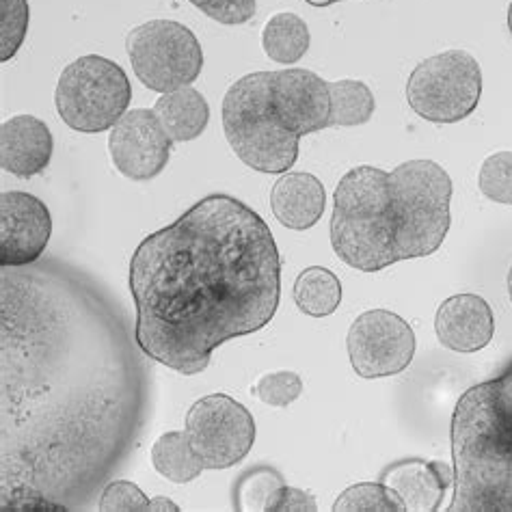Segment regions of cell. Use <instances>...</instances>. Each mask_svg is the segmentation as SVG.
<instances>
[{
  "instance_id": "6da1fadb",
  "label": "cell",
  "mask_w": 512,
  "mask_h": 512,
  "mask_svg": "<svg viewBox=\"0 0 512 512\" xmlns=\"http://www.w3.org/2000/svg\"><path fill=\"white\" fill-rule=\"evenodd\" d=\"M121 309L61 262L0 275V510H93L137 448L150 372Z\"/></svg>"
},
{
  "instance_id": "7a4b0ae2",
  "label": "cell",
  "mask_w": 512,
  "mask_h": 512,
  "mask_svg": "<svg viewBox=\"0 0 512 512\" xmlns=\"http://www.w3.org/2000/svg\"><path fill=\"white\" fill-rule=\"evenodd\" d=\"M134 338L145 357L195 376L225 342L277 314L281 260L271 227L232 195H208L139 242L130 260Z\"/></svg>"
},
{
  "instance_id": "3957f363",
  "label": "cell",
  "mask_w": 512,
  "mask_h": 512,
  "mask_svg": "<svg viewBox=\"0 0 512 512\" xmlns=\"http://www.w3.org/2000/svg\"><path fill=\"white\" fill-rule=\"evenodd\" d=\"M452 178L435 160L417 158L383 171L359 165L333 193L331 247L361 273L426 258L446 240Z\"/></svg>"
},
{
  "instance_id": "277c9868",
  "label": "cell",
  "mask_w": 512,
  "mask_h": 512,
  "mask_svg": "<svg viewBox=\"0 0 512 512\" xmlns=\"http://www.w3.org/2000/svg\"><path fill=\"white\" fill-rule=\"evenodd\" d=\"M223 130L232 152L260 173H286L305 134L329 128V83L292 67L238 78L223 98Z\"/></svg>"
},
{
  "instance_id": "5b68a950",
  "label": "cell",
  "mask_w": 512,
  "mask_h": 512,
  "mask_svg": "<svg viewBox=\"0 0 512 512\" xmlns=\"http://www.w3.org/2000/svg\"><path fill=\"white\" fill-rule=\"evenodd\" d=\"M454 495L448 512H512V359L469 387L452 413Z\"/></svg>"
},
{
  "instance_id": "8992f818",
  "label": "cell",
  "mask_w": 512,
  "mask_h": 512,
  "mask_svg": "<svg viewBox=\"0 0 512 512\" xmlns=\"http://www.w3.org/2000/svg\"><path fill=\"white\" fill-rule=\"evenodd\" d=\"M130 102L126 72L100 55H85L67 65L55 91L57 113L65 126L85 134L111 130L128 113Z\"/></svg>"
},
{
  "instance_id": "52a82bcc",
  "label": "cell",
  "mask_w": 512,
  "mask_h": 512,
  "mask_svg": "<svg viewBox=\"0 0 512 512\" xmlns=\"http://www.w3.org/2000/svg\"><path fill=\"white\" fill-rule=\"evenodd\" d=\"M482 70L465 50H446L415 65L407 80L413 113L433 124H458L478 109Z\"/></svg>"
},
{
  "instance_id": "ba28073f",
  "label": "cell",
  "mask_w": 512,
  "mask_h": 512,
  "mask_svg": "<svg viewBox=\"0 0 512 512\" xmlns=\"http://www.w3.org/2000/svg\"><path fill=\"white\" fill-rule=\"evenodd\" d=\"M132 70L158 93L191 87L204 70V50L188 26L175 20H150L126 37Z\"/></svg>"
},
{
  "instance_id": "9c48e42d",
  "label": "cell",
  "mask_w": 512,
  "mask_h": 512,
  "mask_svg": "<svg viewBox=\"0 0 512 512\" xmlns=\"http://www.w3.org/2000/svg\"><path fill=\"white\" fill-rule=\"evenodd\" d=\"M186 435L206 469H229L251 452L255 420L245 404L210 394L188 409Z\"/></svg>"
},
{
  "instance_id": "30bf717a",
  "label": "cell",
  "mask_w": 512,
  "mask_h": 512,
  "mask_svg": "<svg viewBox=\"0 0 512 512\" xmlns=\"http://www.w3.org/2000/svg\"><path fill=\"white\" fill-rule=\"evenodd\" d=\"M350 366L361 379H385L411 366L415 357V333L402 316L389 309H370L355 318L348 329Z\"/></svg>"
},
{
  "instance_id": "8fae6325",
  "label": "cell",
  "mask_w": 512,
  "mask_h": 512,
  "mask_svg": "<svg viewBox=\"0 0 512 512\" xmlns=\"http://www.w3.org/2000/svg\"><path fill=\"white\" fill-rule=\"evenodd\" d=\"M169 134L150 109H132L109 134V152L115 169L128 180L147 182L165 171L171 158Z\"/></svg>"
},
{
  "instance_id": "7c38bea8",
  "label": "cell",
  "mask_w": 512,
  "mask_h": 512,
  "mask_svg": "<svg viewBox=\"0 0 512 512\" xmlns=\"http://www.w3.org/2000/svg\"><path fill=\"white\" fill-rule=\"evenodd\" d=\"M52 234L50 210L42 199L5 191L0 195V266H31L42 258Z\"/></svg>"
},
{
  "instance_id": "4fadbf2b",
  "label": "cell",
  "mask_w": 512,
  "mask_h": 512,
  "mask_svg": "<svg viewBox=\"0 0 512 512\" xmlns=\"http://www.w3.org/2000/svg\"><path fill=\"white\" fill-rule=\"evenodd\" d=\"M435 333L454 353H478L495 335L493 309L478 294H454L437 309Z\"/></svg>"
},
{
  "instance_id": "5bb4252c",
  "label": "cell",
  "mask_w": 512,
  "mask_h": 512,
  "mask_svg": "<svg viewBox=\"0 0 512 512\" xmlns=\"http://www.w3.org/2000/svg\"><path fill=\"white\" fill-rule=\"evenodd\" d=\"M55 152V139L46 121L35 115H16L0 126V167L16 178L44 173Z\"/></svg>"
},
{
  "instance_id": "9a60e30c",
  "label": "cell",
  "mask_w": 512,
  "mask_h": 512,
  "mask_svg": "<svg viewBox=\"0 0 512 512\" xmlns=\"http://www.w3.org/2000/svg\"><path fill=\"white\" fill-rule=\"evenodd\" d=\"M381 482L400 495L407 512H437L450 484H454V467L424 458H404L389 465Z\"/></svg>"
},
{
  "instance_id": "2e32d148",
  "label": "cell",
  "mask_w": 512,
  "mask_h": 512,
  "mask_svg": "<svg viewBox=\"0 0 512 512\" xmlns=\"http://www.w3.org/2000/svg\"><path fill=\"white\" fill-rule=\"evenodd\" d=\"M271 208L275 219L296 232L312 229L325 214V186L312 173L286 171L271 191Z\"/></svg>"
},
{
  "instance_id": "e0dca14e",
  "label": "cell",
  "mask_w": 512,
  "mask_h": 512,
  "mask_svg": "<svg viewBox=\"0 0 512 512\" xmlns=\"http://www.w3.org/2000/svg\"><path fill=\"white\" fill-rule=\"evenodd\" d=\"M156 117L173 143L195 141L210 124V104L193 87L163 93L154 104Z\"/></svg>"
},
{
  "instance_id": "ac0fdd59",
  "label": "cell",
  "mask_w": 512,
  "mask_h": 512,
  "mask_svg": "<svg viewBox=\"0 0 512 512\" xmlns=\"http://www.w3.org/2000/svg\"><path fill=\"white\" fill-rule=\"evenodd\" d=\"M309 44H312V35H309L307 22L290 11L275 13L262 29L266 57L281 65L299 63L307 55Z\"/></svg>"
},
{
  "instance_id": "d6986e66",
  "label": "cell",
  "mask_w": 512,
  "mask_h": 512,
  "mask_svg": "<svg viewBox=\"0 0 512 512\" xmlns=\"http://www.w3.org/2000/svg\"><path fill=\"white\" fill-rule=\"evenodd\" d=\"M294 303L303 314L325 318L338 312L342 303V281L325 266H309L294 281Z\"/></svg>"
},
{
  "instance_id": "ffe728a7",
  "label": "cell",
  "mask_w": 512,
  "mask_h": 512,
  "mask_svg": "<svg viewBox=\"0 0 512 512\" xmlns=\"http://www.w3.org/2000/svg\"><path fill=\"white\" fill-rule=\"evenodd\" d=\"M152 463L160 476L175 484L193 482L206 469L188 441L186 430H171L158 437L152 446Z\"/></svg>"
},
{
  "instance_id": "44dd1931",
  "label": "cell",
  "mask_w": 512,
  "mask_h": 512,
  "mask_svg": "<svg viewBox=\"0 0 512 512\" xmlns=\"http://www.w3.org/2000/svg\"><path fill=\"white\" fill-rule=\"evenodd\" d=\"M331 117L329 128H350L368 124L376 111V100L372 89L363 80H335L329 83Z\"/></svg>"
},
{
  "instance_id": "7402d4cb",
  "label": "cell",
  "mask_w": 512,
  "mask_h": 512,
  "mask_svg": "<svg viewBox=\"0 0 512 512\" xmlns=\"http://www.w3.org/2000/svg\"><path fill=\"white\" fill-rule=\"evenodd\" d=\"M333 512H407V506L387 484L359 482L340 493Z\"/></svg>"
},
{
  "instance_id": "603a6c76",
  "label": "cell",
  "mask_w": 512,
  "mask_h": 512,
  "mask_svg": "<svg viewBox=\"0 0 512 512\" xmlns=\"http://www.w3.org/2000/svg\"><path fill=\"white\" fill-rule=\"evenodd\" d=\"M284 484H286L284 476H281L273 467H264V465L253 467L236 480L234 508L245 510V512H253V510L266 512L268 500H271L275 491L279 487H284Z\"/></svg>"
},
{
  "instance_id": "cb8c5ba5",
  "label": "cell",
  "mask_w": 512,
  "mask_h": 512,
  "mask_svg": "<svg viewBox=\"0 0 512 512\" xmlns=\"http://www.w3.org/2000/svg\"><path fill=\"white\" fill-rule=\"evenodd\" d=\"M29 0H0V59L9 61L20 52L29 33Z\"/></svg>"
},
{
  "instance_id": "d4e9b609",
  "label": "cell",
  "mask_w": 512,
  "mask_h": 512,
  "mask_svg": "<svg viewBox=\"0 0 512 512\" xmlns=\"http://www.w3.org/2000/svg\"><path fill=\"white\" fill-rule=\"evenodd\" d=\"M478 188L495 204L512 206V152H495L484 158L478 173Z\"/></svg>"
},
{
  "instance_id": "484cf974",
  "label": "cell",
  "mask_w": 512,
  "mask_h": 512,
  "mask_svg": "<svg viewBox=\"0 0 512 512\" xmlns=\"http://www.w3.org/2000/svg\"><path fill=\"white\" fill-rule=\"evenodd\" d=\"M253 394L258 396L264 404H268V407L284 409L301 398L303 381L301 376L292 370L271 372L262 376L258 385L253 387Z\"/></svg>"
},
{
  "instance_id": "4316f807",
  "label": "cell",
  "mask_w": 512,
  "mask_h": 512,
  "mask_svg": "<svg viewBox=\"0 0 512 512\" xmlns=\"http://www.w3.org/2000/svg\"><path fill=\"white\" fill-rule=\"evenodd\" d=\"M100 512H150V500L130 480H111L106 484L100 502Z\"/></svg>"
},
{
  "instance_id": "83f0119b",
  "label": "cell",
  "mask_w": 512,
  "mask_h": 512,
  "mask_svg": "<svg viewBox=\"0 0 512 512\" xmlns=\"http://www.w3.org/2000/svg\"><path fill=\"white\" fill-rule=\"evenodd\" d=\"M193 7L219 24H247L255 16V0H188Z\"/></svg>"
},
{
  "instance_id": "f1b7e54d",
  "label": "cell",
  "mask_w": 512,
  "mask_h": 512,
  "mask_svg": "<svg viewBox=\"0 0 512 512\" xmlns=\"http://www.w3.org/2000/svg\"><path fill=\"white\" fill-rule=\"evenodd\" d=\"M316 510H318V504L312 493L296 487H288V484L279 487L266 504V512H316Z\"/></svg>"
},
{
  "instance_id": "f546056e",
  "label": "cell",
  "mask_w": 512,
  "mask_h": 512,
  "mask_svg": "<svg viewBox=\"0 0 512 512\" xmlns=\"http://www.w3.org/2000/svg\"><path fill=\"white\" fill-rule=\"evenodd\" d=\"M150 510H160V512H180V506L173 504L169 497H154L150 500Z\"/></svg>"
},
{
  "instance_id": "4dcf8cb0",
  "label": "cell",
  "mask_w": 512,
  "mask_h": 512,
  "mask_svg": "<svg viewBox=\"0 0 512 512\" xmlns=\"http://www.w3.org/2000/svg\"><path fill=\"white\" fill-rule=\"evenodd\" d=\"M305 3H309L312 7H331L335 3H346V0H305Z\"/></svg>"
},
{
  "instance_id": "1f68e13d",
  "label": "cell",
  "mask_w": 512,
  "mask_h": 512,
  "mask_svg": "<svg viewBox=\"0 0 512 512\" xmlns=\"http://www.w3.org/2000/svg\"><path fill=\"white\" fill-rule=\"evenodd\" d=\"M506 286H508V296H510V303H512V266L508 268V277H506Z\"/></svg>"
},
{
  "instance_id": "d6a6232c",
  "label": "cell",
  "mask_w": 512,
  "mask_h": 512,
  "mask_svg": "<svg viewBox=\"0 0 512 512\" xmlns=\"http://www.w3.org/2000/svg\"><path fill=\"white\" fill-rule=\"evenodd\" d=\"M508 29H510V35H512V3L508 7Z\"/></svg>"
}]
</instances>
